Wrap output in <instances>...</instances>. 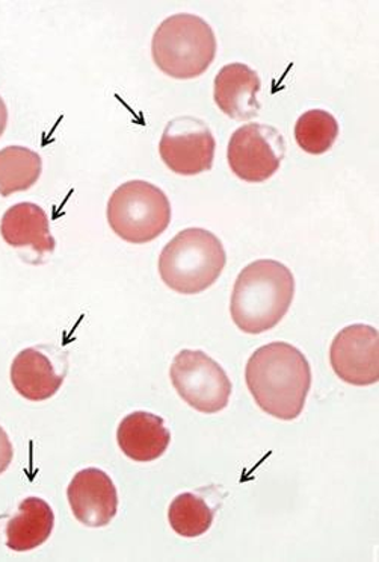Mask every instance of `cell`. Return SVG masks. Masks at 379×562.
<instances>
[{"instance_id": "obj_1", "label": "cell", "mask_w": 379, "mask_h": 562, "mask_svg": "<svg viewBox=\"0 0 379 562\" xmlns=\"http://www.w3.org/2000/svg\"><path fill=\"white\" fill-rule=\"evenodd\" d=\"M255 404L280 420H295L305 409L311 386L306 355L289 342H271L255 350L245 369Z\"/></svg>"}, {"instance_id": "obj_2", "label": "cell", "mask_w": 379, "mask_h": 562, "mask_svg": "<svg viewBox=\"0 0 379 562\" xmlns=\"http://www.w3.org/2000/svg\"><path fill=\"white\" fill-rule=\"evenodd\" d=\"M294 296L292 272L274 259H259L246 266L234 282L231 318L242 333H266L285 318Z\"/></svg>"}, {"instance_id": "obj_3", "label": "cell", "mask_w": 379, "mask_h": 562, "mask_svg": "<svg viewBox=\"0 0 379 562\" xmlns=\"http://www.w3.org/2000/svg\"><path fill=\"white\" fill-rule=\"evenodd\" d=\"M226 265V249L217 235L202 228H190L175 235L163 247L159 273L175 293L199 294L218 281Z\"/></svg>"}, {"instance_id": "obj_4", "label": "cell", "mask_w": 379, "mask_h": 562, "mask_svg": "<svg viewBox=\"0 0 379 562\" xmlns=\"http://www.w3.org/2000/svg\"><path fill=\"white\" fill-rule=\"evenodd\" d=\"M156 66L174 79L202 77L217 57V37L198 15L175 14L163 20L153 35Z\"/></svg>"}, {"instance_id": "obj_5", "label": "cell", "mask_w": 379, "mask_h": 562, "mask_svg": "<svg viewBox=\"0 0 379 562\" xmlns=\"http://www.w3.org/2000/svg\"><path fill=\"white\" fill-rule=\"evenodd\" d=\"M107 222L123 240L146 245L165 233L170 226L169 198L150 182L123 183L107 203Z\"/></svg>"}, {"instance_id": "obj_6", "label": "cell", "mask_w": 379, "mask_h": 562, "mask_svg": "<svg viewBox=\"0 0 379 562\" xmlns=\"http://www.w3.org/2000/svg\"><path fill=\"white\" fill-rule=\"evenodd\" d=\"M175 392L203 414H217L227 408L231 382L226 370L203 350H182L175 355L170 370Z\"/></svg>"}, {"instance_id": "obj_7", "label": "cell", "mask_w": 379, "mask_h": 562, "mask_svg": "<svg viewBox=\"0 0 379 562\" xmlns=\"http://www.w3.org/2000/svg\"><path fill=\"white\" fill-rule=\"evenodd\" d=\"M286 155L280 131L263 123H250L231 135L227 158L231 171L242 181L257 183L273 178Z\"/></svg>"}, {"instance_id": "obj_8", "label": "cell", "mask_w": 379, "mask_h": 562, "mask_svg": "<svg viewBox=\"0 0 379 562\" xmlns=\"http://www.w3.org/2000/svg\"><path fill=\"white\" fill-rule=\"evenodd\" d=\"M215 147L217 143L206 122L193 115H182L166 125L159 143V154L174 173L195 177L211 169Z\"/></svg>"}, {"instance_id": "obj_9", "label": "cell", "mask_w": 379, "mask_h": 562, "mask_svg": "<svg viewBox=\"0 0 379 562\" xmlns=\"http://www.w3.org/2000/svg\"><path fill=\"white\" fill-rule=\"evenodd\" d=\"M330 362L338 380L366 386L379 381V334L369 325H351L336 335Z\"/></svg>"}, {"instance_id": "obj_10", "label": "cell", "mask_w": 379, "mask_h": 562, "mask_svg": "<svg viewBox=\"0 0 379 562\" xmlns=\"http://www.w3.org/2000/svg\"><path fill=\"white\" fill-rule=\"evenodd\" d=\"M67 497L74 517L88 528H103L117 516V488L102 470L85 469L76 473Z\"/></svg>"}, {"instance_id": "obj_11", "label": "cell", "mask_w": 379, "mask_h": 562, "mask_svg": "<svg viewBox=\"0 0 379 562\" xmlns=\"http://www.w3.org/2000/svg\"><path fill=\"white\" fill-rule=\"evenodd\" d=\"M262 89L257 71L246 64L233 63L222 67L215 78L214 99L219 110L234 121L257 117L261 103L257 93Z\"/></svg>"}, {"instance_id": "obj_12", "label": "cell", "mask_w": 379, "mask_h": 562, "mask_svg": "<svg viewBox=\"0 0 379 562\" xmlns=\"http://www.w3.org/2000/svg\"><path fill=\"white\" fill-rule=\"evenodd\" d=\"M119 449L130 460L150 462L161 458L169 449L170 430L161 417L146 411H137L123 418L118 426Z\"/></svg>"}, {"instance_id": "obj_13", "label": "cell", "mask_w": 379, "mask_h": 562, "mask_svg": "<svg viewBox=\"0 0 379 562\" xmlns=\"http://www.w3.org/2000/svg\"><path fill=\"white\" fill-rule=\"evenodd\" d=\"M0 234L8 245L31 246L39 257L54 252L57 246L50 234L47 214L42 206L31 202L18 203L3 214Z\"/></svg>"}, {"instance_id": "obj_14", "label": "cell", "mask_w": 379, "mask_h": 562, "mask_svg": "<svg viewBox=\"0 0 379 562\" xmlns=\"http://www.w3.org/2000/svg\"><path fill=\"white\" fill-rule=\"evenodd\" d=\"M11 381L20 396L32 402H43L58 393L64 374L57 373L47 355L31 348L15 357L11 366Z\"/></svg>"}, {"instance_id": "obj_15", "label": "cell", "mask_w": 379, "mask_h": 562, "mask_svg": "<svg viewBox=\"0 0 379 562\" xmlns=\"http://www.w3.org/2000/svg\"><path fill=\"white\" fill-rule=\"evenodd\" d=\"M55 516L49 504L39 497H27L19 506L18 516L7 525V546L14 552H27L49 540Z\"/></svg>"}, {"instance_id": "obj_16", "label": "cell", "mask_w": 379, "mask_h": 562, "mask_svg": "<svg viewBox=\"0 0 379 562\" xmlns=\"http://www.w3.org/2000/svg\"><path fill=\"white\" fill-rule=\"evenodd\" d=\"M42 157L22 146L0 150V196L30 190L42 177Z\"/></svg>"}, {"instance_id": "obj_17", "label": "cell", "mask_w": 379, "mask_h": 562, "mask_svg": "<svg viewBox=\"0 0 379 562\" xmlns=\"http://www.w3.org/2000/svg\"><path fill=\"white\" fill-rule=\"evenodd\" d=\"M338 123L333 114L323 110H310L298 119L295 139L305 153L322 155L329 153L338 137Z\"/></svg>"}, {"instance_id": "obj_18", "label": "cell", "mask_w": 379, "mask_h": 562, "mask_svg": "<svg viewBox=\"0 0 379 562\" xmlns=\"http://www.w3.org/2000/svg\"><path fill=\"white\" fill-rule=\"evenodd\" d=\"M214 509L193 493L179 494L170 505L169 520L175 533L185 538L202 537L214 521Z\"/></svg>"}, {"instance_id": "obj_19", "label": "cell", "mask_w": 379, "mask_h": 562, "mask_svg": "<svg viewBox=\"0 0 379 562\" xmlns=\"http://www.w3.org/2000/svg\"><path fill=\"white\" fill-rule=\"evenodd\" d=\"M13 445H11L10 438H8L5 430L0 428V474L7 472L11 462H13Z\"/></svg>"}, {"instance_id": "obj_20", "label": "cell", "mask_w": 379, "mask_h": 562, "mask_svg": "<svg viewBox=\"0 0 379 562\" xmlns=\"http://www.w3.org/2000/svg\"><path fill=\"white\" fill-rule=\"evenodd\" d=\"M8 125V108L5 105V102H3V99L0 98V137H2V134L5 133Z\"/></svg>"}]
</instances>
